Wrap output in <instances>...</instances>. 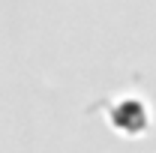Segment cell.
I'll return each mask as SVG.
<instances>
[{"mask_svg": "<svg viewBox=\"0 0 156 153\" xmlns=\"http://www.w3.org/2000/svg\"><path fill=\"white\" fill-rule=\"evenodd\" d=\"M111 123H114L117 129H123V132L135 135V132L144 129L147 117H144V108H141L138 102H120L114 108V114H111Z\"/></svg>", "mask_w": 156, "mask_h": 153, "instance_id": "6da1fadb", "label": "cell"}]
</instances>
